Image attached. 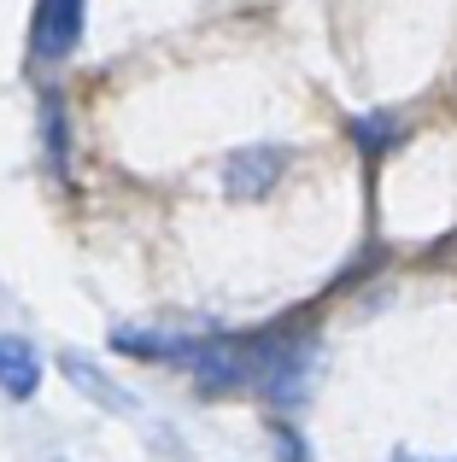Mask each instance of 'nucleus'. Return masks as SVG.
Returning a JSON list of instances; mask_svg holds the SVG:
<instances>
[{
	"label": "nucleus",
	"mask_w": 457,
	"mask_h": 462,
	"mask_svg": "<svg viewBox=\"0 0 457 462\" xmlns=\"http://www.w3.org/2000/svg\"><path fill=\"white\" fill-rule=\"evenodd\" d=\"M82 6L89 0H35L30 18V53L35 59H65L82 35Z\"/></svg>",
	"instance_id": "nucleus-2"
},
{
	"label": "nucleus",
	"mask_w": 457,
	"mask_h": 462,
	"mask_svg": "<svg viewBox=\"0 0 457 462\" xmlns=\"http://www.w3.org/2000/svg\"><path fill=\"white\" fill-rule=\"evenodd\" d=\"M270 445H275V457H282V462H305V445H299V433H294V428H275V433H270Z\"/></svg>",
	"instance_id": "nucleus-7"
},
{
	"label": "nucleus",
	"mask_w": 457,
	"mask_h": 462,
	"mask_svg": "<svg viewBox=\"0 0 457 462\" xmlns=\"http://www.w3.org/2000/svg\"><path fill=\"white\" fill-rule=\"evenodd\" d=\"M352 141H358L364 152H393V147L405 141V129L393 124V117L376 112V117H352Z\"/></svg>",
	"instance_id": "nucleus-6"
},
{
	"label": "nucleus",
	"mask_w": 457,
	"mask_h": 462,
	"mask_svg": "<svg viewBox=\"0 0 457 462\" xmlns=\"http://www.w3.org/2000/svg\"><path fill=\"white\" fill-rule=\"evenodd\" d=\"M112 351H124V357H147V363H182L188 339L182 334H153V328H117Z\"/></svg>",
	"instance_id": "nucleus-5"
},
{
	"label": "nucleus",
	"mask_w": 457,
	"mask_h": 462,
	"mask_svg": "<svg viewBox=\"0 0 457 462\" xmlns=\"http://www.w3.org/2000/svg\"><path fill=\"white\" fill-rule=\"evenodd\" d=\"M287 170V147H240L223 158V193L228 199H264Z\"/></svg>",
	"instance_id": "nucleus-1"
},
{
	"label": "nucleus",
	"mask_w": 457,
	"mask_h": 462,
	"mask_svg": "<svg viewBox=\"0 0 457 462\" xmlns=\"http://www.w3.org/2000/svg\"><path fill=\"white\" fill-rule=\"evenodd\" d=\"M42 386V357H35L30 339L0 334V393L6 398H30Z\"/></svg>",
	"instance_id": "nucleus-3"
},
{
	"label": "nucleus",
	"mask_w": 457,
	"mask_h": 462,
	"mask_svg": "<svg viewBox=\"0 0 457 462\" xmlns=\"http://www.w3.org/2000/svg\"><path fill=\"white\" fill-rule=\"evenodd\" d=\"M59 369H65V374H70V386H77L82 398H94L100 410H117V416H129V410H135V398H129L124 386L106 381V369H94L82 351H65V357H59Z\"/></svg>",
	"instance_id": "nucleus-4"
},
{
	"label": "nucleus",
	"mask_w": 457,
	"mask_h": 462,
	"mask_svg": "<svg viewBox=\"0 0 457 462\" xmlns=\"http://www.w3.org/2000/svg\"><path fill=\"white\" fill-rule=\"evenodd\" d=\"M393 462H457V457H416V451H399Z\"/></svg>",
	"instance_id": "nucleus-8"
}]
</instances>
